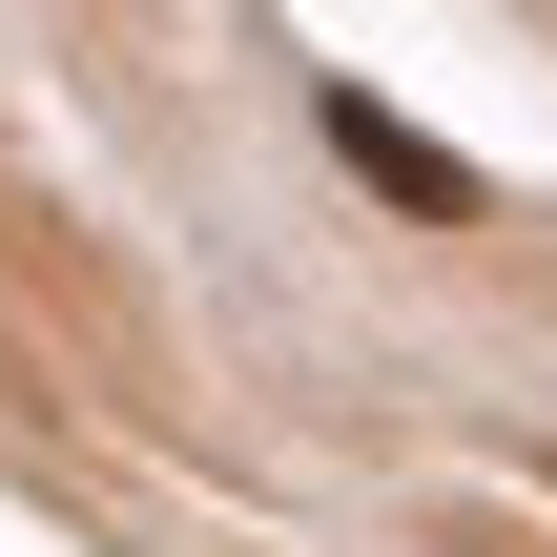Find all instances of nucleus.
I'll return each instance as SVG.
<instances>
[{"label":"nucleus","mask_w":557,"mask_h":557,"mask_svg":"<svg viewBox=\"0 0 557 557\" xmlns=\"http://www.w3.org/2000/svg\"><path fill=\"white\" fill-rule=\"evenodd\" d=\"M331 165H351V186H393L413 227H496V186H475V165H455L434 124H393L372 83H331Z\"/></svg>","instance_id":"1"}]
</instances>
